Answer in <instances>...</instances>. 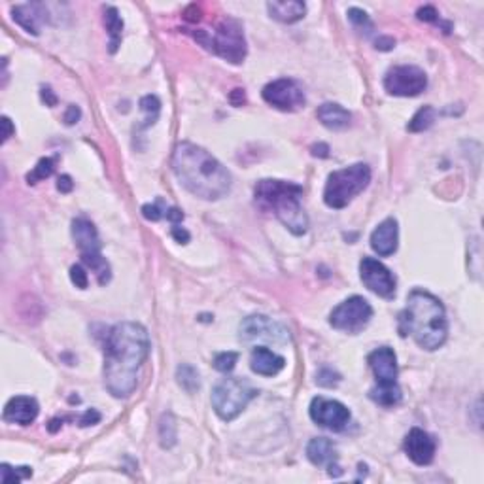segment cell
Masks as SVG:
<instances>
[{"mask_svg":"<svg viewBox=\"0 0 484 484\" xmlns=\"http://www.w3.org/2000/svg\"><path fill=\"white\" fill-rule=\"evenodd\" d=\"M150 346L148 329L139 321H121L110 329L104 345V386L114 397L125 400L136 390Z\"/></svg>","mask_w":484,"mask_h":484,"instance_id":"6da1fadb","label":"cell"},{"mask_svg":"<svg viewBox=\"0 0 484 484\" xmlns=\"http://www.w3.org/2000/svg\"><path fill=\"white\" fill-rule=\"evenodd\" d=\"M172 170L182 186L199 199L218 200L229 193V170L200 146L191 142L176 144Z\"/></svg>","mask_w":484,"mask_h":484,"instance_id":"7a4b0ae2","label":"cell"},{"mask_svg":"<svg viewBox=\"0 0 484 484\" xmlns=\"http://www.w3.org/2000/svg\"><path fill=\"white\" fill-rule=\"evenodd\" d=\"M400 333L401 337L411 335L424 350L441 348L448 335L442 302L430 291L412 290L407 297V307L400 312Z\"/></svg>","mask_w":484,"mask_h":484,"instance_id":"3957f363","label":"cell"},{"mask_svg":"<svg viewBox=\"0 0 484 484\" xmlns=\"http://www.w3.org/2000/svg\"><path fill=\"white\" fill-rule=\"evenodd\" d=\"M255 203L272 210L274 216L280 219V224L288 227L290 233L301 236L309 229V216L301 205L302 188L293 182L284 180H261L254 189Z\"/></svg>","mask_w":484,"mask_h":484,"instance_id":"277c9868","label":"cell"},{"mask_svg":"<svg viewBox=\"0 0 484 484\" xmlns=\"http://www.w3.org/2000/svg\"><path fill=\"white\" fill-rule=\"evenodd\" d=\"M371 169L365 163H356L346 169L335 170L327 176L324 189V203L329 208L340 210L352 203L354 197L369 186Z\"/></svg>","mask_w":484,"mask_h":484,"instance_id":"5b68a950","label":"cell"},{"mask_svg":"<svg viewBox=\"0 0 484 484\" xmlns=\"http://www.w3.org/2000/svg\"><path fill=\"white\" fill-rule=\"evenodd\" d=\"M195 40H199L205 48L212 49L218 53L222 59L229 60L233 65H241L246 59V40L238 21L235 19H225L214 30V34H206L205 30L193 32Z\"/></svg>","mask_w":484,"mask_h":484,"instance_id":"8992f818","label":"cell"},{"mask_svg":"<svg viewBox=\"0 0 484 484\" xmlns=\"http://www.w3.org/2000/svg\"><path fill=\"white\" fill-rule=\"evenodd\" d=\"M257 392L246 381L241 378H224L212 390V407L224 422H231L241 414Z\"/></svg>","mask_w":484,"mask_h":484,"instance_id":"52a82bcc","label":"cell"},{"mask_svg":"<svg viewBox=\"0 0 484 484\" xmlns=\"http://www.w3.org/2000/svg\"><path fill=\"white\" fill-rule=\"evenodd\" d=\"M72 238L76 241V246H78L79 254H82V261L95 272L98 284H108L112 274H110L108 261L104 260L103 254H101V238H98L95 225L85 218L74 219Z\"/></svg>","mask_w":484,"mask_h":484,"instance_id":"ba28073f","label":"cell"},{"mask_svg":"<svg viewBox=\"0 0 484 484\" xmlns=\"http://www.w3.org/2000/svg\"><path fill=\"white\" fill-rule=\"evenodd\" d=\"M371 318H373V307L369 301L359 295H352L340 302L339 307L333 309L329 314V324L339 331L356 335L367 327Z\"/></svg>","mask_w":484,"mask_h":484,"instance_id":"9c48e42d","label":"cell"},{"mask_svg":"<svg viewBox=\"0 0 484 484\" xmlns=\"http://www.w3.org/2000/svg\"><path fill=\"white\" fill-rule=\"evenodd\" d=\"M238 339L244 345L252 343H274V345H288L290 343V331L288 327L274 321L269 316L254 314L244 318L238 327Z\"/></svg>","mask_w":484,"mask_h":484,"instance_id":"30bf717a","label":"cell"},{"mask_svg":"<svg viewBox=\"0 0 484 484\" xmlns=\"http://www.w3.org/2000/svg\"><path fill=\"white\" fill-rule=\"evenodd\" d=\"M428 87V76L412 65L390 68L384 76V89L393 97H416Z\"/></svg>","mask_w":484,"mask_h":484,"instance_id":"8fae6325","label":"cell"},{"mask_svg":"<svg viewBox=\"0 0 484 484\" xmlns=\"http://www.w3.org/2000/svg\"><path fill=\"white\" fill-rule=\"evenodd\" d=\"M261 95H263V101L267 104H271L282 112H297L307 103L301 85L297 84L295 79L290 78L274 79L271 84H267Z\"/></svg>","mask_w":484,"mask_h":484,"instance_id":"7c38bea8","label":"cell"},{"mask_svg":"<svg viewBox=\"0 0 484 484\" xmlns=\"http://www.w3.org/2000/svg\"><path fill=\"white\" fill-rule=\"evenodd\" d=\"M359 276L367 290L384 299L395 295V276L384 263L375 257H363L359 261Z\"/></svg>","mask_w":484,"mask_h":484,"instance_id":"4fadbf2b","label":"cell"},{"mask_svg":"<svg viewBox=\"0 0 484 484\" xmlns=\"http://www.w3.org/2000/svg\"><path fill=\"white\" fill-rule=\"evenodd\" d=\"M310 418L318 426L331 431H343L350 422V411L340 401L327 400V397H314L310 401Z\"/></svg>","mask_w":484,"mask_h":484,"instance_id":"5bb4252c","label":"cell"},{"mask_svg":"<svg viewBox=\"0 0 484 484\" xmlns=\"http://www.w3.org/2000/svg\"><path fill=\"white\" fill-rule=\"evenodd\" d=\"M405 452L416 466H430L435 458V441L428 431L412 428L405 437Z\"/></svg>","mask_w":484,"mask_h":484,"instance_id":"9a60e30c","label":"cell"},{"mask_svg":"<svg viewBox=\"0 0 484 484\" xmlns=\"http://www.w3.org/2000/svg\"><path fill=\"white\" fill-rule=\"evenodd\" d=\"M369 367L376 378V384H393L397 382V357L390 346H381L367 357Z\"/></svg>","mask_w":484,"mask_h":484,"instance_id":"2e32d148","label":"cell"},{"mask_svg":"<svg viewBox=\"0 0 484 484\" xmlns=\"http://www.w3.org/2000/svg\"><path fill=\"white\" fill-rule=\"evenodd\" d=\"M40 407L38 401L30 395H15L4 407V420L19 426H29L37 420Z\"/></svg>","mask_w":484,"mask_h":484,"instance_id":"e0dca14e","label":"cell"},{"mask_svg":"<svg viewBox=\"0 0 484 484\" xmlns=\"http://www.w3.org/2000/svg\"><path fill=\"white\" fill-rule=\"evenodd\" d=\"M397 241H400V227L393 218H386L382 224H378L373 235H371V248L382 257L392 255L397 250Z\"/></svg>","mask_w":484,"mask_h":484,"instance_id":"ac0fdd59","label":"cell"},{"mask_svg":"<svg viewBox=\"0 0 484 484\" xmlns=\"http://www.w3.org/2000/svg\"><path fill=\"white\" fill-rule=\"evenodd\" d=\"M250 367L261 376H274L286 367V359L267 346H257L250 356Z\"/></svg>","mask_w":484,"mask_h":484,"instance_id":"d6986e66","label":"cell"},{"mask_svg":"<svg viewBox=\"0 0 484 484\" xmlns=\"http://www.w3.org/2000/svg\"><path fill=\"white\" fill-rule=\"evenodd\" d=\"M318 120L321 121V125L331 131H343L350 125L352 114L346 108H343L337 103H324L316 112Z\"/></svg>","mask_w":484,"mask_h":484,"instance_id":"ffe728a7","label":"cell"},{"mask_svg":"<svg viewBox=\"0 0 484 484\" xmlns=\"http://www.w3.org/2000/svg\"><path fill=\"white\" fill-rule=\"evenodd\" d=\"M307 458L318 467L331 466L337 461V447L327 437H314L307 445Z\"/></svg>","mask_w":484,"mask_h":484,"instance_id":"44dd1931","label":"cell"},{"mask_svg":"<svg viewBox=\"0 0 484 484\" xmlns=\"http://www.w3.org/2000/svg\"><path fill=\"white\" fill-rule=\"evenodd\" d=\"M13 21L25 29L29 34H40V21H44V12L40 4H25V6L12 8Z\"/></svg>","mask_w":484,"mask_h":484,"instance_id":"7402d4cb","label":"cell"},{"mask_svg":"<svg viewBox=\"0 0 484 484\" xmlns=\"http://www.w3.org/2000/svg\"><path fill=\"white\" fill-rule=\"evenodd\" d=\"M267 10L271 13L272 19H276L280 23H297L299 19L305 18L307 13V6L305 2L299 0H288V2H269Z\"/></svg>","mask_w":484,"mask_h":484,"instance_id":"603a6c76","label":"cell"},{"mask_svg":"<svg viewBox=\"0 0 484 484\" xmlns=\"http://www.w3.org/2000/svg\"><path fill=\"white\" fill-rule=\"evenodd\" d=\"M104 25H106L110 37V53H115L121 44V34H123V19L120 18V12L114 6L104 8Z\"/></svg>","mask_w":484,"mask_h":484,"instance_id":"cb8c5ba5","label":"cell"},{"mask_svg":"<svg viewBox=\"0 0 484 484\" xmlns=\"http://www.w3.org/2000/svg\"><path fill=\"white\" fill-rule=\"evenodd\" d=\"M369 395L371 400L382 407H395L401 401V397H403L397 382H393V384H376L369 392Z\"/></svg>","mask_w":484,"mask_h":484,"instance_id":"d4e9b609","label":"cell"},{"mask_svg":"<svg viewBox=\"0 0 484 484\" xmlns=\"http://www.w3.org/2000/svg\"><path fill=\"white\" fill-rule=\"evenodd\" d=\"M176 381L188 393H195L200 388L199 371L195 369L193 365H188V363H182L180 367L176 369Z\"/></svg>","mask_w":484,"mask_h":484,"instance_id":"484cf974","label":"cell"},{"mask_svg":"<svg viewBox=\"0 0 484 484\" xmlns=\"http://www.w3.org/2000/svg\"><path fill=\"white\" fill-rule=\"evenodd\" d=\"M435 115L437 112L433 106H424V108H420L416 114L412 115V120L409 121V125H407V131H409V133H422V131H428V129L433 125Z\"/></svg>","mask_w":484,"mask_h":484,"instance_id":"4316f807","label":"cell"},{"mask_svg":"<svg viewBox=\"0 0 484 484\" xmlns=\"http://www.w3.org/2000/svg\"><path fill=\"white\" fill-rule=\"evenodd\" d=\"M178 433H176V420L174 416L167 412L159 422V442L163 448H172L176 445Z\"/></svg>","mask_w":484,"mask_h":484,"instance_id":"83f0119b","label":"cell"},{"mask_svg":"<svg viewBox=\"0 0 484 484\" xmlns=\"http://www.w3.org/2000/svg\"><path fill=\"white\" fill-rule=\"evenodd\" d=\"M140 110L146 114L144 127H150L158 121L159 112H161V103H159V98L155 95H146V97L140 98Z\"/></svg>","mask_w":484,"mask_h":484,"instance_id":"f1b7e54d","label":"cell"},{"mask_svg":"<svg viewBox=\"0 0 484 484\" xmlns=\"http://www.w3.org/2000/svg\"><path fill=\"white\" fill-rule=\"evenodd\" d=\"M55 170V161L51 158H42L40 161L37 163V167L30 170L29 174H27V182L29 184H38V182L46 180V178H49V176L53 174Z\"/></svg>","mask_w":484,"mask_h":484,"instance_id":"f546056e","label":"cell"},{"mask_svg":"<svg viewBox=\"0 0 484 484\" xmlns=\"http://www.w3.org/2000/svg\"><path fill=\"white\" fill-rule=\"evenodd\" d=\"M236 359H238V354H236V352H222V354H218V356L214 357V363H212V365H214V369L216 371L227 375V373H231V371L235 369Z\"/></svg>","mask_w":484,"mask_h":484,"instance_id":"4dcf8cb0","label":"cell"},{"mask_svg":"<svg viewBox=\"0 0 484 484\" xmlns=\"http://www.w3.org/2000/svg\"><path fill=\"white\" fill-rule=\"evenodd\" d=\"M30 475H32L30 467H18V471H12V467L8 466V464H2V483L4 484L19 483V480L30 477Z\"/></svg>","mask_w":484,"mask_h":484,"instance_id":"1f68e13d","label":"cell"},{"mask_svg":"<svg viewBox=\"0 0 484 484\" xmlns=\"http://www.w3.org/2000/svg\"><path fill=\"white\" fill-rule=\"evenodd\" d=\"M348 19H350L352 25H354L356 29L365 30V32H371V29H373V23H371L369 15L363 12V10H359V8H350V10H348Z\"/></svg>","mask_w":484,"mask_h":484,"instance_id":"d6a6232c","label":"cell"},{"mask_svg":"<svg viewBox=\"0 0 484 484\" xmlns=\"http://www.w3.org/2000/svg\"><path fill=\"white\" fill-rule=\"evenodd\" d=\"M316 382L324 388H333L340 382V375L339 373H335L333 369H329V367H326V369H321L320 373L316 375Z\"/></svg>","mask_w":484,"mask_h":484,"instance_id":"836d02e7","label":"cell"},{"mask_svg":"<svg viewBox=\"0 0 484 484\" xmlns=\"http://www.w3.org/2000/svg\"><path fill=\"white\" fill-rule=\"evenodd\" d=\"M70 280H72V284L76 288H79V290H85L89 286V276H87V272H85V269L82 265H74L70 269Z\"/></svg>","mask_w":484,"mask_h":484,"instance_id":"e575fe53","label":"cell"},{"mask_svg":"<svg viewBox=\"0 0 484 484\" xmlns=\"http://www.w3.org/2000/svg\"><path fill=\"white\" fill-rule=\"evenodd\" d=\"M165 212L167 210H163L159 203L142 206V216H144L146 219H150V222H159L161 218H165Z\"/></svg>","mask_w":484,"mask_h":484,"instance_id":"d590c367","label":"cell"},{"mask_svg":"<svg viewBox=\"0 0 484 484\" xmlns=\"http://www.w3.org/2000/svg\"><path fill=\"white\" fill-rule=\"evenodd\" d=\"M416 15L420 21H426V23H435V21H439V12H437L433 6L420 8L416 12Z\"/></svg>","mask_w":484,"mask_h":484,"instance_id":"8d00e7d4","label":"cell"},{"mask_svg":"<svg viewBox=\"0 0 484 484\" xmlns=\"http://www.w3.org/2000/svg\"><path fill=\"white\" fill-rule=\"evenodd\" d=\"M98 422H101V412L95 411V409L85 411L84 414H82V418H79V426H82V428H87V426H93V424Z\"/></svg>","mask_w":484,"mask_h":484,"instance_id":"74e56055","label":"cell"},{"mask_svg":"<svg viewBox=\"0 0 484 484\" xmlns=\"http://www.w3.org/2000/svg\"><path fill=\"white\" fill-rule=\"evenodd\" d=\"M79 117H82V110L78 108V106H74V104H70L67 108V112H65V123L67 125H74V123H78Z\"/></svg>","mask_w":484,"mask_h":484,"instance_id":"f35d334b","label":"cell"},{"mask_svg":"<svg viewBox=\"0 0 484 484\" xmlns=\"http://www.w3.org/2000/svg\"><path fill=\"white\" fill-rule=\"evenodd\" d=\"M170 235H172V238H174L176 242H180V244H188L189 238H191V235H189L188 231L184 229V227H180V225H174L172 231H170Z\"/></svg>","mask_w":484,"mask_h":484,"instance_id":"ab89813d","label":"cell"},{"mask_svg":"<svg viewBox=\"0 0 484 484\" xmlns=\"http://www.w3.org/2000/svg\"><path fill=\"white\" fill-rule=\"evenodd\" d=\"M72 188H74V182L68 174L60 176L59 180H57V189H59L60 193H70V191H72Z\"/></svg>","mask_w":484,"mask_h":484,"instance_id":"60d3db41","label":"cell"},{"mask_svg":"<svg viewBox=\"0 0 484 484\" xmlns=\"http://www.w3.org/2000/svg\"><path fill=\"white\" fill-rule=\"evenodd\" d=\"M165 218L169 219L170 224L172 225H178L184 219V212L180 210V208H176V206H172V208H169V210L165 212Z\"/></svg>","mask_w":484,"mask_h":484,"instance_id":"b9f144b4","label":"cell"},{"mask_svg":"<svg viewBox=\"0 0 484 484\" xmlns=\"http://www.w3.org/2000/svg\"><path fill=\"white\" fill-rule=\"evenodd\" d=\"M310 151H312V155H314V158H321V159L329 158V146L324 144V142L312 146V148H310Z\"/></svg>","mask_w":484,"mask_h":484,"instance_id":"7bdbcfd3","label":"cell"},{"mask_svg":"<svg viewBox=\"0 0 484 484\" xmlns=\"http://www.w3.org/2000/svg\"><path fill=\"white\" fill-rule=\"evenodd\" d=\"M395 46V40L390 37H381L376 40V49H382V51H388Z\"/></svg>","mask_w":484,"mask_h":484,"instance_id":"ee69618b","label":"cell"},{"mask_svg":"<svg viewBox=\"0 0 484 484\" xmlns=\"http://www.w3.org/2000/svg\"><path fill=\"white\" fill-rule=\"evenodd\" d=\"M231 103H233V106H242V104L246 103V95H244V91L242 89L233 91V93H231Z\"/></svg>","mask_w":484,"mask_h":484,"instance_id":"f6af8a7d","label":"cell"},{"mask_svg":"<svg viewBox=\"0 0 484 484\" xmlns=\"http://www.w3.org/2000/svg\"><path fill=\"white\" fill-rule=\"evenodd\" d=\"M42 101L46 103V106H55L57 104V97L53 95V91L49 87H44L42 89Z\"/></svg>","mask_w":484,"mask_h":484,"instance_id":"bcb514c9","label":"cell"},{"mask_svg":"<svg viewBox=\"0 0 484 484\" xmlns=\"http://www.w3.org/2000/svg\"><path fill=\"white\" fill-rule=\"evenodd\" d=\"M2 125H4V134H2V142H6L10 136H12L13 133V127H12V121L8 120V117H2Z\"/></svg>","mask_w":484,"mask_h":484,"instance_id":"7dc6e473","label":"cell"}]
</instances>
